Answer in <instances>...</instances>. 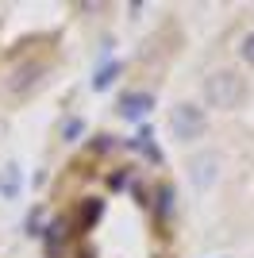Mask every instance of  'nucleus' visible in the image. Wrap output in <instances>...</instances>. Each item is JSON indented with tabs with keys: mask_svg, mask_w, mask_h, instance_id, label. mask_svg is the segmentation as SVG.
Segmentation results:
<instances>
[{
	"mask_svg": "<svg viewBox=\"0 0 254 258\" xmlns=\"http://www.w3.org/2000/svg\"><path fill=\"white\" fill-rule=\"evenodd\" d=\"M239 58H243L246 66H254V31H246L243 39H239Z\"/></svg>",
	"mask_w": 254,
	"mask_h": 258,
	"instance_id": "1a4fd4ad",
	"label": "nucleus"
},
{
	"mask_svg": "<svg viewBox=\"0 0 254 258\" xmlns=\"http://www.w3.org/2000/svg\"><path fill=\"white\" fill-rule=\"evenodd\" d=\"M154 108V97L150 93H123V97L116 100V116H123V119H143Z\"/></svg>",
	"mask_w": 254,
	"mask_h": 258,
	"instance_id": "39448f33",
	"label": "nucleus"
},
{
	"mask_svg": "<svg viewBox=\"0 0 254 258\" xmlns=\"http://www.w3.org/2000/svg\"><path fill=\"white\" fill-rule=\"evenodd\" d=\"M204 131H208V112L201 104L177 100L169 108V135L177 143H197V139H204Z\"/></svg>",
	"mask_w": 254,
	"mask_h": 258,
	"instance_id": "f03ea898",
	"label": "nucleus"
},
{
	"mask_svg": "<svg viewBox=\"0 0 254 258\" xmlns=\"http://www.w3.org/2000/svg\"><path fill=\"white\" fill-rule=\"evenodd\" d=\"M42 77H46V62H20V66L8 74L4 89H8V97H27V93L39 85Z\"/></svg>",
	"mask_w": 254,
	"mask_h": 258,
	"instance_id": "20e7f679",
	"label": "nucleus"
},
{
	"mask_svg": "<svg viewBox=\"0 0 254 258\" xmlns=\"http://www.w3.org/2000/svg\"><path fill=\"white\" fill-rule=\"evenodd\" d=\"M123 74V66L119 62H108V66H96V74H93V89L96 93H104L108 85H112V81H116V77Z\"/></svg>",
	"mask_w": 254,
	"mask_h": 258,
	"instance_id": "0eeeda50",
	"label": "nucleus"
},
{
	"mask_svg": "<svg viewBox=\"0 0 254 258\" xmlns=\"http://www.w3.org/2000/svg\"><path fill=\"white\" fill-rule=\"evenodd\" d=\"M220 170H223L220 151H197L189 158V181H193V189H197V193H208L212 185H216V177H220Z\"/></svg>",
	"mask_w": 254,
	"mask_h": 258,
	"instance_id": "7ed1b4c3",
	"label": "nucleus"
},
{
	"mask_svg": "<svg viewBox=\"0 0 254 258\" xmlns=\"http://www.w3.org/2000/svg\"><path fill=\"white\" fill-rule=\"evenodd\" d=\"M81 131H85V119L74 116V119H66V123H62V139H66V143H77V135H81Z\"/></svg>",
	"mask_w": 254,
	"mask_h": 258,
	"instance_id": "6e6552de",
	"label": "nucleus"
},
{
	"mask_svg": "<svg viewBox=\"0 0 254 258\" xmlns=\"http://www.w3.org/2000/svg\"><path fill=\"white\" fill-rule=\"evenodd\" d=\"M20 193H23V173H20L16 162H8V166L0 170V197H4V201H16Z\"/></svg>",
	"mask_w": 254,
	"mask_h": 258,
	"instance_id": "423d86ee",
	"label": "nucleus"
},
{
	"mask_svg": "<svg viewBox=\"0 0 254 258\" xmlns=\"http://www.w3.org/2000/svg\"><path fill=\"white\" fill-rule=\"evenodd\" d=\"M246 100V77L239 70H212L204 77V104L216 112H235Z\"/></svg>",
	"mask_w": 254,
	"mask_h": 258,
	"instance_id": "f257e3e1",
	"label": "nucleus"
}]
</instances>
